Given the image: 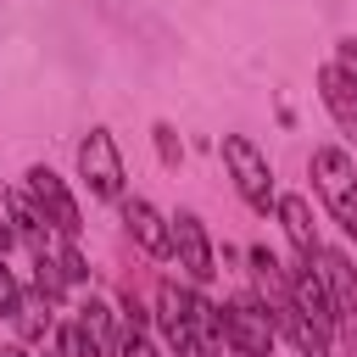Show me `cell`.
Wrapping results in <instances>:
<instances>
[{
  "instance_id": "cell-1",
  "label": "cell",
  "mask_w": 357,
  "mask_h": 357,
  "mask_svg": "<svg viewBox=\"0 0 357 357\" xmlns=\"http://www.w3.org/2000/svg\"><path fill=\"white\" fill-rule=\"evenodd\" d=\"M245 257H251L257 296H262V301H268V312H273V329H279V335H284L301 357H329L335 335H324L318 324H307V318H301V307H296V296H290V268H284L268 245H251Z\"/></svg>"
},
{
  "instance_id": "cell-2",
  "label": "cell",
  "mask_w": 357,
  "mask_h": 357,
  "mask_svg": "<svg viewBox=\"0 0 357 357\" xmlns=\"http://www.w3.org/2000/svg\"><path fill=\"white\" fill-rule=\"evenodd\" d=\"M307 173H312L329 218L357 240V162H351V151H346V145H312Z\"/></svg>"
},
{
  "instance_id": "cell-3",
  "label": "cell",
  "mask_w": 357,
  "mask_h": 357,
  "mask_svg": "<svg viewBox=\"0 0 357 357\" xmlns=\"http://www.w3.org/2000/svg\"><path fill=\"white\" fill-rule=\"evenodd\" d=\"M218 156H223V167H229V178H234V190H240V201H245L251 212H273L279 190H273V167H268L262 145H257V139H245V134H223V139H218Z\"/></svg>"
},
{
  "instance_id": "cell-4",
  "label": "cell",
  "mask_w": 357,
  "mask_h": 357,
  "mask_svg": "<svg viewBox=\"0 0 357 357\" xmlns=\"http://www.w3.org/2000/svg\"><path fill=\"white\" fill-rule=\"evenodd\" d=\"M218 312H223V335H229L234 357H273L279 329H273V312H268V301L257 290H240V296L218 301Z\"/></svg>"
},
{
  "instance_id": "cell-5",
  "label": "cell",
  "mask_w": 357,
  "mask_h": 357,
  "mask_svg": "<svg viewBox=\"0 0 357 357\" xmlns=\"http://www.w3.org/2000/svg\"><path fill=\"white\" fill-rule=\"evenodd\" d=\"M78 178L95 201H123V151L112 139V128H89L78 139Z\"/></svg>"
},
{
  "instance_id": "cell-6",
  "label": "cell",
  "mask_w": 357,
  "mask_h": 357,
  "mask_svg": "<svg viewBox=\"0 0 357 357\" xmlns=\"http://www.w3.org/2000/svg\"><path fill=\"white\" fill-rule=\"evenodd\" d=\"M22 178H28L22 190H28L33 206L50 218V229H56L61 240H78V234H84V212H78V195L67 190V178H61L56 167H45V162H33Z\"/></svg>"
},
{
  "instance_id": "cell-7",
  "label": "cell",
  "mask_w": 357,
  "mask_h": 357,
  "mask_svg": "<svg viewBox=\"0 0 357 357\" xmlns=\"http://www.w3.org/2000/svg\"><path fill=\"white\" fill-rule=\"evenodd\" d=\"M167 223H173V257H178L184 279H190V284H212V273H218V251H212L206 223H201L190 206H178Z\"/></svg>"
},
{
  "instance_id": "cell-8",
  "label": "cell",
  "mask_w": 357,
  "mask_h": 357,
  "mask_svg": "<svg viewBox=\"0 0 357 357\" xmlns=\"http://www.w3.org/2000/svg\"><path fill=\"white\" fill-rule=\"evenodd\" d=\"M156 329H162L167 351L195 357V329H190V284H178V279H162V284H156Z\"/></svg>"
},
{
  "instance_id": "cell-9",
  "label": "cell",
  "mask_w": 357,
  "mask_h": 357,
  "mask_svg": "<svg viewBox=\"0 0 357 357\" xmlns=\"http://www.w3.org/2000/svg\"><path fill=\"white\" fill-rule=\"evenodd\" d=\"M117 206H123V229H128V240H134L145 257H173V223H167L145 195H123Z\"/></svg>"
},
{
  "instance_id": "cell-10",
  "label": "cell",
  "mask_w": 357,
  "mask_h": 357,
  "mask_svg": "<svg viewBox=\"0 0 357 357\" xmlns=\"http://www.w3.org/2000/svg\"><path fill=\"white\" fill-rule=\"evenodd\" d=\"M273 218H279L296 262H318V257H324V240H318V223H312V201H307V195H279V201H273Z\"/></svg>"
},
{
  "instance_id": "cell-11",
  "label": "cell",
  "mask_w": 357,
  "mask_h": 357,
  "mask_svg": "<svg viewBox=\"0 0 357 357\" xmlns=\"http://www.w3.org/2000/svg\"><path fill=\"white\" fill-rule=\"evenodd\" d=\"M290 296H296V307H301L307 324H318L324 335H335V307H329V290H324L318 262H296L290 268Z\"/></svg>"
},
{
  "instance_id": "cell-12",
  "label": "cell",
  "mask_w": 357,
  "mask_h": 357,
  "mask_svg": "<svg viewBox=\"0 0 357 357\" xmlns=\"http://www.w3.org/2000/svg\"><path fill=\"white\" fill-rule=\"evenodd\" d=\"M73 312H78V324L89 329V340H95V351H100V357H117V351H123V329H117V312H112V301L89 296V301H78Z\"/></svg>"
},
{
  "instance_id": "cell-13",
  "label": "cell",
  "mask_w": 357,
  "mask_h": 357,
  "mask_svg": "<svg viewBox=\"0 0 357 357\" xmlns=\"http://www.w3.org/2000/svg\"><path fill=\"white\" fill-rule=\"evenodd\" d=\"M318 95H324L329 117H335L346 134H357V89L346 84V73H340L335 61H324V67H318Z\"/></svg>"
},
{
  "instance_id": "cell-14",
  "label": "cell",
  "mask_w": 357,
  "mask_h": 357,
  "mask_svg": "<svg viewBox=\"0 0 357 357\" xmlns=\"http://www.w3.org/2000/svg\"><path fill=\"white\" fill-rule=\"evenodd\" d=\"M17 335L28 340V346H45L50 335H56V312H50V301L45 296H22V307H17Z\"/></svg>"
},
{
  "instance_id": "cell-15",
  "label": "cell",
  "mask_w": 357,
  "mask_h": 357,
  "mask_svg": "<svg viewBox=\"0 0 357 357\" xmlns=\"http://www.w3.org/2000/svg\"><path fill=\"white\" fill-rule=\"evenodd\" d=\"M33 290H39L50 307L67 301V273H61V257H56V251H39V257H33Z\"/></svg>"
},
{
  "instance_id": "cell-16",
  "label": "cell",
  "mask_w": 357,
  "mask_h": 357,
  "mask_svg": "<svg viewBox=\"0 0 357 357\" xmlns=\"http://www.w3.org/2000/svg\"><path fill=\"white\" fill-rule=\"evenodd\" d=\"M50 351H56V357H100V351H95V340H89V329L78 324V312L56 324V335H50Z\"/></svg>"
},
{
  "instance_id": "cell-17",
  "label": "cell",
  "mask_w": 357,
  "mask_h": 357,
  "mask_svg": "<svg viewBox=\"0 0 357 357\" xmlns=\"http://www.w3.org/2000/svg\"><path fill=\"white\" fill-rule=\"evenodd\" d=\"M151 139H156L162 167H178V162H184V145H178V134H173V123H156V128H151Z\"/></svg>"
},
{
  "instance_id": "cell-18",
  "label": "cell",
  "mask_w": 357,
  "mask_h": 357,
  "mask_svg": "<svg viewBox=\"0 0 357 357\" xmlns=\"http://www.w3.org/2000/svg\"><path fill=\"white\" fill-rule=\"evenodd\" d=\"M56 257H61V273H67V284H84V279H89V262H84V251H78L73 240H61V245H56Z\"/></svg>"
},
{
  "instance_id": "cell-19",
  "label": "cell",
  "mask_w": 357,
  "mask_h": 357,
  "mask_svg": "<svg viewBox=\"0 0 357 357\" xmlns=\"http://www.w3.org/2000/svg\"><path fill=\"white\" fill-rule=\"evenodd\" d=\"M17 307H22V284H17V273L0 257V318H17Z\"/></svg>"
},
{
  "instance_id": "cell-20",
  "label": "cell",
  "mask_w": 357,
  "mask_h": 357,
  "mask_svg": "<svg viewBox=\"0 0 357 357\" xmlns=\"http://www.w3.org/2000/svg\"><path fill=\"white\" fill-rule=\"evenodd\" d=\"M117 357H162V351H156V340L145 329H123V351Z\"/></svg>"
},
{
  "instance_id": "cell-21",
  "label": "cell",
  "mask_w": 357,
  "mask_h": 357,
  "mask_svg": "<svg viewBox=\"0 0 357 357\" xmlns=\"http://www.w3.org/2000/svg\"><path fill=\"white\" fill-rule=\"evenodd\" d=\"M335 67H340V73H346V84H351V89H357V33H351V39H340V45H335Z\"/></svg>"
},
{
  "instance_id": "cell-22",
  "label": "cell",
  "mask_w": 357,
  "mask_h": 357,
  "mask_svg": "<svg viewBox=\"0 0 357 357\" xmlns=\"http://www.w3.org/2000/svg\"><path fill=\"white\" fill-rule=\"evenodd\" d=\"M17 240H22V234H17V223H11V212L0 206V257H6V251H11Z\"/></svg>"
},
{
  "instance_id": "cell-23",
  "label": "cell",
  "mask_w": 357,
  "mask_h": 357,
  "mask_svg": "<svg viewBox=\"0 0 357 357\" xmlns=\"http://www.w3.org/2000/svg\"><path fill=\"white\" fill-rule=\"evenodd\" d=\"M0 357H33V351H28V340H17V346H0Z\"/></svg>"
}]
</instances>
